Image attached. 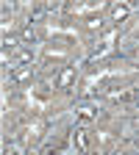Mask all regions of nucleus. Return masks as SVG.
I'll list each match as a JSON object with an SVG mask.
<instances>
[{"mask_svg": "<svg viewBox=\"0 0 139 155\" xmlns=\"http://www.w3.org/2000/svg\"><path fill=\"white\" fill-rule=\"evenodd\" d=\"M42 130H45V122H42V119L28 122V125H25V139H28V141H31V139H39V136H42Z\"/></svg>", "mask_w": 139, "mask_h": 155, "instance_id": "obj_1", "label": "nucleus"}, {"mask_svg": "<svg viewBox=\"0 0 139 155\" xmlns=\"http://www.w3.org/2000/svg\"><path fill=\"white\" fill-rule=\"evenodd\" d=\"M33 81V67H17L14 69V83H28Z\"/></svg>", "mask_w": 139, "mask_h": 155, "instance_id": "obj_2", "label": "nucleus"}, {"mask_svg": "<svg viewBox=\"0 0 139 155\" xmlns=\"http://www.w3.org/2000/svg\"><path fill=\"white\" fill-rule=\"evenodd\" d=\"M72 81H75V69H72V67H67L61 75H58V83H56V86H58V89H70V86H72Z\"/></svg>", "mask_w": 139, "mask_h": 155, "instance_id": "obj_3", "label": "nucleus"}, {"mask_svg": "<svg viewBox=\"0 0 139 155\" xmlns=\"http://www.w3.org/2000/svg\"><path fill=\"white\" fill-rule=\"evenodd\" d=\"M131 14V6H125V3H120V6H111V19L114 22H123V19Z\"/></svg>", "mask_w": 139, "mask_h": 155, "instance_id": "obj_4", "label": "nucleus"}, {"mask_svg": "<svg viewBox=\"0 0 139 155\" xmlns=\"http://www.w3.org/2000/svg\"><path fill=\"white\" fill-rule=\"evenodd\" d=\"M128 97H131V89H109L106 91V100H128Z\"/></svg>", "mask_w": 139, "mask_h": 155, "instance_id": "obj_5", "label": "nucleus"}, {"mask_svg": "<svg viewBox=\"0 0 139 155\" xmlns=\"http://www.w3.org/2000/svg\"><path fill=\"white\" fill-rule=\"evenodd\" d=\"M75 144H78V150L84 152V150L89 147V133H86V130H75Z\"/></svg>", "mask_w": 139, "mask_h": 155, "instance_id": "obj_6", "label": "nucleus"}, {"mask_svg": "<svg viewBox=\"0 0 139 155\" xmlns=\"http://www.w3.org/2000/svg\"><path fill=\"white\" fill-rule=\"evenodd\" d=\"M45 55H47V58H67V50H64V47H47Z\"/></svg>", "mask_w": 139, "mask_h": 155, "instance_id": "obj_7", "label": "nucleus"}, {"mask_svg": "<svg viewBox=\"0 0 139 155\" xmlns=\"http://www.w3.org/2000/svg\"><path fill=\"white\" fill-rule=\"evenodd\" d=\"M78 116H81V119H95L97 111H95L92 105H84V108H78Z\"/></svg>", "mask_w": 139, "mask_h": 155, "instance_id": "obj_8", "label": "nucleus"}, {"mask_svg": "<svg viewBox=\"0 0 139 155\" xmlns=\"http://www.w3.org/2000/svg\"><path fill=\"white\" fill-rule=\"evenodd\" d=\"M3 47H6V50L19 47V36H3Z\"/></svg>", "mask_w": 139, "mask_h": 155, "instance_id": "obj_9", "label": "nucleus"}, {"mask_svg": "<svg viewBox=\"0 0 139 155\" xmlns=\"http://www.w3.org/2000/svg\"><path fill=\"white\" fill-rule=\"evenodd\" d=\"M86 28H89V31H100V28H103V19H100V17H89V19H86Z\"/></svg>", "mask_w": 139, "mask_h": 155, "instance_id": "obj_10", "label": "nucleus"}, {"mask_svg": "<svg viewBox=\"0 0 139 155\" xmlns=\"http://www.w3.org/2000/svg\"><path fill=\"white\" fill-rule=\"evenodd\" d=\"M17 61H19V64H31V61H33V53H31V50H19V53H17Z\"/></svg>", "mask_w": 139, "mask_h": 155, "instance_id": "obj_11", "label": "nucleus"}, {"mask_svg": "<svg viewBox=\"0 0 139 155\" xmlns=\"http://www.w3.org/2000/svg\"><path fill=\"white\" fill-rule=\"evenodd\" d=\"M95 141H97V144H109V141H111V133H109V130H97V133H95Z\"/></svg>", "mask_w": 139, "mask_h": 155, "instance_id": "obj_12", "label": "nucleus"}]
</instances>
